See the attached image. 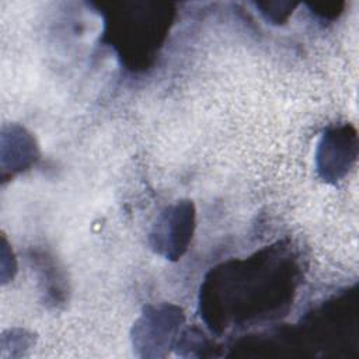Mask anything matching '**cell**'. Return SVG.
Returning a JSON list of instances; mask_svg holds the SVG:
<instances>
[{"label":"cell","instance_id":"1","mask_svg":"<svg viewBox=\"0 0 359 359\" xmlns=\"http://www.w3.org/2000/svg\"><path fill=\"white\" fill-rule=\"evenodd\" d=\"M129 11L115 14L118 21L109 27L108 35L126 65L130 66L133 60V66L146 65L164 41L170 13L160 11L161 6L158 4H153L150 10H147L149 4H140V11H135V4H129Z\"/></svg>","mask_w":359,"mask_h":359},{"label":"cell","instance_id":"2","mask_svg":"<svg viewBox=\"0 0 359 359\" xmlns=\"http://www.w3.org/2000/svg\"><path fill=\"white\" fill-rule=\"evenodd\" d=\"M184 323V311L175 304L160 303L146 306L130 331L135 353L140 358L165 356L174 348Z\"/></svg>","mask_w":359,"mask_h":359},{"label":"cell","instance_id":"3","mask_svg":"<svg viewBox=\"0 0 359 359\" xmlns=\"http://www.w3.org/2000/svg\"><path fill=\"white\" fill-rule=\"evenodd\" d=\"M196 226V209L191 199L165 206L149 231V245L157 255L178 261L188 250Z\"/></svg>","mask_w":359,"mask_h":359},{"label":"cell","instance_id":"4","mask_svg":"<svg viewBox=\"0 0 359 359\" xmlns=\"http://www.w3.org/2000/svg\"><path fill=\"white\" fill-rule=\"evenodd\" d=\"M359 153L358 132L351 123L327 128L316 149V170L327 184H337L351 171Z\"/></svg>","mask_w":359,"mask_h":359},{"label":"cell","instance_id":"5","mask_svg":"<svg viewBox=\"0 0 359 359\" xmlns=\"http://www.w3.org/2000/svg\"><path fill=\"white\" fill-rule=\"evenodd\" d=\"M0 137V165L3 177L7 174L13 177L25 171L38 160V144L25 128L17 123L4 125Z\"/></svg>","mask_w":359,"mask_h":359}]
</instances>
